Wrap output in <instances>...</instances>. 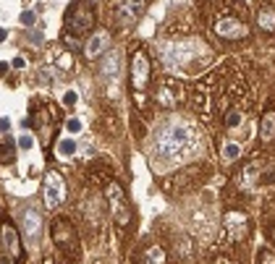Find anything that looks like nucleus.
I'll list each match as a JSON object with an SVG mask.
<instances>
[{"label": "nucleus", "mask_w": 275, "mask_h": 264, "mask_svg": "<svg viewBox=\"0 0 275 264\" xmlns=\"http://www.w3.org/2000/svg\"><path fill=\"white\" fill-rule=\"evenodd\" d=\"M202 128L194 120H168L155 136V154L163 162H181L202 149Z\"/></svg>", "instance_id": "obj_1"}, {"label": "nucleus", "mask_w": 275, "mask_h": 264, "mask_svg": "<svg viewBox=\"0 0 275 264\" xmlns=\"http://www.w3.org/2000/svg\"><path fill=\"white\" fill-rule=\"evenodd\" d=\"M160 55H163V63L168 68H186L194 60H207L210 48L197 37H181V39L173 37V39H165L160 45Z\"/></svg>", "instance_id": "obj_2"}, {"label": "nucleus", "mask_w": 275, "mask_h": 264, "mask_svg": "<svg viewBox=\"0 0 275 264\" xmlns=\"http://www.w3.org/2000/svg\"><path fill=\"white\" fill-rule=\"evenodd\" d=\"M212 29H215V34L228 39V42H236V39H247L249 37V26L247 21H241L239 16L233 13H215L212 16Z\"/></svg>", "instance_id": "obj_3"}, {"label": "nucleus", "mask_w": 275, "mask_h": 264, "mask_svg": "<svg viewBox=\"0 0 275 264\" xmlns=\"http://www.w3.org/2000/svg\"><path fill=\"white\" fill-rule=\"evenodd\" d=\"M205 173H207V170H202V165L183 167L181 173H176V175H171V178L165 181V186H163V189H165L168 194H183V191L194 189V186H200Z\"/></svg>", "instance_id": "obj_4"}, {"label": "nucleus", "mask_w": 275, "mask_h": 264, "mask_svg": "<svg viewBox=\"0 0 275 264\" xmlns=\"http://www.w3.org/2000/svg\"><path fill=\"white\" fill-rule=\"evenodd\" d=\"M249 233V217L239 209H228L223 214V238L225 243H241Z\"/></svg>", "instance_id": "obj_5"}, {"label": "nucleus", "mask_w": 275, "mask_h": 264, "mask_svg": "<svg viewBox=\"0 0 275 264\" xmlns=\"http://www.w3.org/2000/svg\"><path fill=\"white\" fill-rule=\"evenodd\" d=\"M183 97H186V86H183L181 79H160L158 89H155V102L165 110H171V107L181 105Z\"/></svg>", "instance_id": "obj_6"}, {"label": "nucleus", "mask_w": 275, "mask_h": 264, "mask_svg": "<svg viewBox=\"0 0 275 264\" xmlns=\"http://www.w3.org/2000/svg\"><path fill=\"white\" fill-rule=\"evenodd\" d=\"M105 194H108V201H110V209H113L115 223L124 225V228H129V225H131V209H129V204H126L124 189H121V186L110 178L108 183H105Z\"/></svg>", "instance_id": "obj_7"}, {"label": "nucleus", "mask_w": 275, "mask_h": 264, "mask_svg": "<svg viewBox=\"0 0 275 264\" xmlns=\"http://www.w3.org/2000/svg\"><path fill=\"white\" fill-rule=\"evenodd\" d=\"M66 24H68V32L71 34H84L95 26V8L89 3H76L68 8V16H66Z\"/></svg>", "instance_id": "obj_8"}, {"label": "nucleus", "mask_w": 275, "mask_h": 264, "mask_svg": "<svg viewBox=\"0 0 275 264\" xmlns=\"http://www.w3.org/2000/svg\"><path fill=\"white\" fill-rule=\"evenodd\" d=\"M149 76H152L149 55L142 48L134 50V55H131V86H134V92H144L149 84Z\"/></svg>", "instance_id": "obj_9"}, {"label": "nucleus", "mask_w": 275, "mask_h": 264, "mask_svg": "<svg viewBox=\"0 0 275 264\" xmlns=\"http://www.w3.org/2000/svg\"><path fill=\"white\" fill-rule=\"evenodd\" d=\"M42 194H45V207L58 209L66 201V181H63V175L50 170V173L45 175V191Z\"/></svg>", "instance_id": "obj_10"}, {"label": "nucleus", "mask_w": 275, "mask_h": 264, "mask_svg": "<svg viewBox=\"0 0 275 264\" xmlns=\"http://www.w3.org/2000/svg\"><path fill=\"white\" fill-rule=\"evenodd\" d=\"M53 241L60 251L66 254H79V238H76V228L68 220H55L53 223Z\"/></svg>", "instance_id": "obj_11"}, {"label": "nucleus", "mask_w": 275, "mask_h": 264, "mask_svg": "<svg viewBox=\"0 0 275 264\" xmlns=\"http://www.w3.org/2000/svg\"><path fill=\"white\" fill-rule=\"evenodd\" d=\"M21 228H24V236L29 243H37L40 241V233H42V214L34 207H26L24 217H21Z\"/></svg>", "instance_id": "obj_12"}, {"label": "nucleus", "mask_w": 275, "mask_h": 264, "mask_svg": "<svg viewBox=\"0 0 275 264\" xmlns=\"http://www.w3.org/2000/svg\"><path fill=\"white\" fill-rule=\"evenodd\" d=\"M0 241H3V248L8 251L11 259H21V241H19V233L13 228V223H6L3 230H0Z\"/></svg>", "instance_id": "obj_13"}, {"label": "nucleus", "mask_w": 275, "mask_h": 264, "mask_svg": "<svg viewBox=\"0 0 275 264\" xmlns=\"http://www.w3.org/2000/svg\"><path fill=\"white\" fill-rule=\"evenodd\" d=\"M108 45H110V34L108 32H105V29H100V32H95V34H92L89 37V42H87V58L89 60H97L105 50H108Z\"/></svg>", "instance_id": "obj_14"}, {"label": "nucleus", "mask_w": 275, "mask_h": 264, "mask_svg": "<svg viewBox=\"0 0 275 264\" xmlns=\"http://www.w3.org/2000/svg\"><path fill=\"white\" fill-rule=\"evenodd\" d=\"M267 165L262 162V160H254V162H249L247 167L241 170V175H239V186L241 189H252V186H257L259 183V175H262V170H265Z\"/></svg>", "instance_id": "obj_15"}, {"label": "nucleus", "mask_w": 275, "mask_h": 264, "mask_svg": "<svg viewBox=\"0 0 275 264\" xmlns=\"http://www.w3.org/2000/svg\"><path fill=\"white\" fill-rule=\"evenodd\" d=\"M100 76L105 81H115L121 76V55L118 53H108L100 60Z\"/></svg>", "instance_id": "obj_16"}, {"label": "nucleus", "mask_w": 275, "mask_h": 264, "mask_svg": "<svg viewBox=\"0 0 275 264\" xmlns=\"http://www.w3.org/2000/svg\"><path fill=\"white\" fill-rule=\"evenodd\" d=\"M257 24L262 32H275V0H262L257 11Z\"/></svg>", "instance_id": "obj_17"}, {"label": "nucleus", "mask_w": 275, "mask_h": 264, "mask_svg": "<svg viewBox=\"0 0 275 264\" xmlns=\"http://www.w3.org/2000/svg\"><path fill=\"white\" fill-rule=\"evenodd\" d=\"M142 13V3H136V0H131V3H121L118 11H115V21L118 24H134L136 19H139Z\"/></svg>", "instance_id": "obj_18"}, {"label": "nucleus", "mask_w": 275, "mask_h": 264, "mask_svg": "<svg viewBox=\"0 0 275 264\" xmlns=\"http://www.w3.org/2000/svg\"><path fill=\"white\" fill-rule=\"evenodd\" d=\"M110 181V167L105 165V162H95L89 170H87V183L92 186H105Z\"/></svg>", "instance_id": "obj_19"}, {"label": "nucleus", "mask_w": 275, "mask_h": 264, "mask_svg": "<svg viewBox=\"0 0 275 264\" xmlns=\"http://www.w3.org/2000/svg\"><path fill=\"white\" fill-rule=\"evenodd\" d=\"M259 136H262L265 144H270L275 139V110H267L262 115V123H259Z\"/></svg>", "instance_id": "obj_20"}, {"label": "nucleus", "mask_w": 275, "mask_h": 264, "mask_svg": "<svg viewBox=\"0 0 275 264\" xmlns=\"http://www.w3.org/2000/svg\"><path fill=\"white\" fill-rule=\"evenodd\" d=\"M241 123H244V107H231V110H225V128L228 131H236Z\"/></svg>", "instance_id": "obj_21"}, {"label": "nucleus", "mask_w": 275, "mask_h": 264, "mask_svg": "<svg viewBox=\"0 0 275 264\" xmlns=\"http://www.w3.org/2000/svg\"><path fill=\"white\" fill-rule=\"evenodd\" d=\"M220 154H223L225 162H236V160L241 157V144H236V142H223Z\"/></svg>", "instance_id": "obj_22"}, {"label": "nucleus", "mask_w": 275, "mask_h": 264, "mask_svg": "<svg viewBox=\"0 0 275 264\" xmlns=\"http://www.w3.org/2000/svg\"><path fill=\"white\" fill-rule=\"evenodd\" d=\"M76 149H79V147H76L73 139H63V142H58V154H60V157H73Z\"/></svg>", "instance_id": "obj_23"}, {"label": "nucleus", "mask_w": 275, "mask_h": 264, "mask_svg": "<svg viewBox=\"0 0 275 264\" xmlns=\"http://www.w3.org/2000/svg\"><path fill=\"white\" fill-rule=\"evenodd\" d=\"M13 157H16V147H13V142L0 144V162L8 165V162H13Z\"/></svg>", "instance_id": "obj_24"}, {"label": "nucleus", "mask_w": 275, "mask_h": 264, "mask_svg": "<svg viewBox=\"0 0 275 264\" xmlns=\"http://www.w3.org/2000/svg\"><path fill=\"white\" fill-rule=\"evenodd\" d=\"M144 261H165V251L160 246H155V248H149V251L144 254Z\"/></svg>", "instance_id": "obj_25"}, {"label": "nucleus", "mask_w": 275, "mask_h": 264, "mask_svg": "<svg viewBox=\"0 0 275 264\" xmlns=\"http://www.w3.org/2000/svg\"><path fill=\"white\" fill-rule=\"evenodd\" d=\"M257 261H262V264H265V261H270V264H275V254L265 248V251H259V254H257Z\"/></svg>", "instance_id": "obj_26"}, {"label": "nucleus", "mask_w": 275, "mask_h": 264, "mask_svg": "<svg viewBox=\"0 0 275 264\" xmlns=\"http://www.w3.org/2000/svg\"><path fill=\"white\" fill-rule=\"evenodd\" d=\"M66 128H68L71 134H79V131H82V120H79V118H71V120L66 123Z\"/></svg>", "instance_id": "obj_27"}, {"label": "nucleus", "mask_w": 275, "mask_h": 264, "mask_svg": "<svg viewBox=\"0 0 275 264\" xmlns=\"http://www.w3.org/2000/svg\"><path fill=\"white\" fill-rule=\"evenodd\" d=\"M34 21H37V16H34L32 11H24V13H21V24H24V26H32Z\"/></svg>", "instance_id": "obj_28"}, {"label": "nucleus", "mask_w": 275, "mask_h": 264, "mask_svg": "<svg viewBox=\"0 0 275 264\" xmlns=\"http://www.w3.org/2000/svg\"><path fill=\"white\" fill-rule=\"evenodd\" d=\"M76 100H79V95H76V92H66L63 105H66V107H71V105H76Z\"/></svg>", "instance_id": "obj_29"}, {"label": "nucleus", "mask_w": 275, "mask_h": 264, "mask_svg": "<svg viewBox=\"0 0 275 264\" xmlns=\"http://www.w3.org/2000/svg\"><path fill=\"white\" fill-rule=\"evenodd\" d=\"M32 144H34L32 136H21V139H19V147H21V149H32Z\"/></svg>", "instance_id": "obj_30"}, {"label": "nucleus", "mask_w": 275, "mask_h": 264, "mask_svg": "<svg viewBox=\"0 0 275 264\" xmlns=\"http://www.w3.org/2000/svg\"><path fill=\"white\" fill-rule=\"evenodd\" d=\"M66 45H68V48H79V37H73V34H66Z\"/></svg>", "instance_id": "obj_31"}, {"label": "nucleus", "mask_w": 275, "mask_h": 264, "mask_svg": "<svg viewBox=\"0 0 275 264\" xmlns=\"http://www.w3.org/2000/svg\"><path fill=\"white\" fill-rule=\"evenodd\" d=\"M32 42H34V45H42V34L34 32V34H32Z\"/></svg>", "instance_id": "obj_32"}, {"label": "nucleus", "mask_w": 275, "mask_h": 264, "mask_svg": "<svg viewBox=\"0 0 275 264\" xmlns=\"http://www.w3.org/2000/svg\"><path fill=\"white\" fill-rule=\"evenodd\" d=\"M0 131H8V118H0Z\"/></svg>", "instance_id": "obj_33"}, {"label": "nucleus", "mask_w": 275, "mask_h": 264, "mask_svg": "<svg viewBox=\"0 0 275 264\" xmlns=\"http://www.w3.org/2000/svg\"><path fill=\"white\" fill-rule=\"evenodd\" d=\"M267 236H270V241H272V246H275V225H270V230H267Z\"/></svg>", "instance_id": "obj_34"}, {"label": "nucleus", "mask_w": 275, "mask_h": 264, "mask_svg": "<svg viewBox=\"0 0 275 264\" xmlns=\"http://www.w3.org/2000/svg\"><path fill=\"white\" fill-rule=\"evenodd\" d=\"M6 73H8V66H6V63H0V76H6Z\"/></svg>", "instance_id": "obj_35"}, {"label": "nucleus", "mask_w": 275, "mask_h": 264, "mask_svg": "<svg viewBox=\"0 0 275 264\" xmlns=\"http://www.w3.org/2000/svg\"><path fill=\"white\" fill-rule=\"evenodd\" d=\"M0 42H6V29H0Z\"/></svg>", "instance_id": "obj_36"}]
</instances>
